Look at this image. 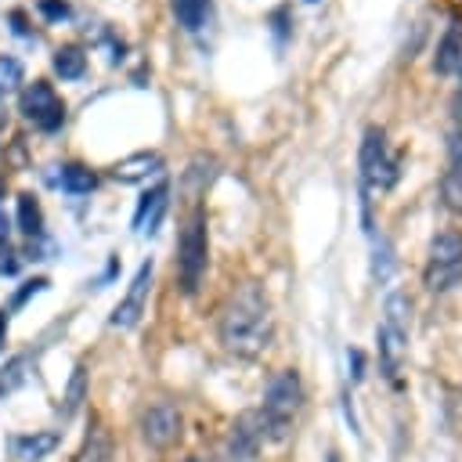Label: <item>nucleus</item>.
Returning <instances> with one entry per match:
<instances>
[{
	"label": "nucleus",
	"mask_w": 462,
	"mask_h": 462,
	"mask_svg": "<svg viewBox=\"0 0 462 462\" xmlns=\"http://www.w3.org/2000/svg\"><path fill=\"white\" fill-rule=\"evenodd\" d=\"M173 7V18L180 29L188 32H199L206 22H209V11H213V0H170Z\"/></svg>",
	"instance_id": "dca6fc26"
},
{
	"label": "nucleus",
	"mask_w": 462,
	"mask_h": 462,
	"mask_svg": "<svg viewBox=\"0 0 462 462\" xmlns=\"http://www.w3.org/2000/svg\"><path fill=\"white\" fill-rule=\"evenodd\" d=\"M43 289H47V278H29V282H22V289L11 296V307H7V310H18V307H25V303H29L36 292H43Z\"/></svg>",
	"instance_id": "5701e85b"
},
{
	"label": "nucleus",
	"mask_w": 462,
	"mask_h": 462,
	"mask_svg": "<svg viewBox=\"0 0 462 462\" xmlns=\"http://www.w3.org/2000/svg\"><path fill=\"white\" fill-rule=\"evenodd\" d=\"M260 444H263L260 411H242V415L231 422V433H227V458H231V462H249V458H256Z\"/></svg>",
	"instance_id": "1a4fd4ad"
},
{
	"label": "nucleus",
	"mask_w": 462,
	"mask_h": 462,
	"mask_svg": "<svg viewBox=\"0 0 462 462\" xmlns=\"http://www.w3.org/2000/svg\"><path fill=\"white\" fill-rule=\"evenodd\" d=\"M7 318H11V310L0 307V346H4V336H7Z\"/></svg>",
	"instance_id": "bb28decb"
},
{
	"label": "nucleus",
	"mask_w": 462,
	"mask_h": 462,
	"mask_svg": "<svg viewBox=\"0 0 462 462\" xmlns=\"http://www.w3.org/2000/svg\"><path fill=\"white\" fill-rule=\"evenodd\" d=\"M18 112L43 134H54L61 130L65 123V101L54 94V87L47 79H32L25 83V90L18 94Z\"/></svg>",
	"instance_id": "423d86ee"
},
{
	"label": "nucleus",
	"mask_w": 462,
	"mask_h": 462,
	"mask_svg": "<svg viewBox=\"0 0 462 462\" xmlns=\"http://www.w3.org/2000/svg\"><path fill=\"white\" fill-rule=\"evenodd\" d=\"M159 170H162V159L155 152H134V155H126V159H119L112 166V177L123 180V184H134V180H144V177H152Z\"/></svg>",
	"instance_id": "4468645a"
},
{
	"label": "nucleus",
	"mask_w": 462,
	"mask_h": 462,
	"mask_svg": "<svg viewBox=\"0 0 462 462\" xmlns=\"http://www.w3.org/2000/svg\"><path fill=\"white\" fill-rule=\"evenodd\" d=\"M29 372H32V357H29V354H14V357H7L4 368H0V397L14 393V390L29 379Z\"/></svg>",
	"instance_id": "aec40b11"
},
{
	"label": "nucleus",
	"mask_w": 462,
	"mask_h": 462,
	"mask_svg": "<svg viewBox=\"0 0 462 462\" xmlns=\"http://www.w3.org/2000/svg\"><path fill=\"white\" fill-rule=\"evenodd\" d=\"M7 22H11V32H14V36H25V40H29V36H36V32L29 29V14H25L22 7L7 11Z\"/></svg>",
	"instance_id": "393cba45"
},
{
	"label": "nucleus",
	"mask_w": 462,
	"mask_h": 462,
	"mask_svg": "<svg viewBox=\"0 0 462 462\" xmlns=\"http://www.w3.org/2000/svg\"><path fill=\"white\" fill-rule=\"evenodd\" d=\"M54 448H58V433H51V430H36V433H18V437H11V455H14L18 462H40V458H47Z\"/></svg>",
	"instance_id": "f8f14e48"
},
{
	"label": "nucleus",
	"mask_w": 462,
	"mask_h": 462,
	"mask_svg": "<svg viewBox=\"0 0 462 462\" xmlns=\"http://www.w3.org/2000/svg\"><path fill=\"white\" fill-rule=\"evenodd\" d=\"M188 462H202V458H188Z\"/></svg>",
	"instance_id": "c85d7f7f"
},
{
	"label": "nucleus",
	"mask_w": 462,
	"mask_h": 462,
	"mask_svg": "<svg viewBox=\"0 0 462 462\" xmlns=\"http://www.w3.org/2000/svg\"><path fill=\"white\" fill-rule=\"evenodd\" d=\"M18 231H22L29 242L43 238V209H40V199H36L32 191H22V195H18Z\"/></svg>",
	"instance_id": "2eb2a0df"
},
{
	"label": "nucleus",
	"mask_w": 462,
	"mask_h": 462,
	"mask_svg": "<svg viewBox=\"0 0 462 462\" xmlns=\"http://www.w3.org/2000/svg\"><path fill=\"white\" fill-rule=\"evenodd\" d=\"M307 4H321V0H307Z\"/></svg>",
	"instance_id": "cd10ccee"
},
{
	"label": "nucleus",
	"mask_w": 462,
	"mask_h": 462,
	"mask_svg": "<svg viewBox=\"0 0 462 462\" xmlns=\"http://www.w3.org/2000/svg\"><path fill=\"white\" fill-rule=\"evenodd\" d=\"M51 65H54V72H58L61 79H79V76L87 72V54H83L76 43H65V47L54 51Z\"/></svg>",
	"instance_id": "6ab92c4d"
},
{
	"label": "nucleus",
	"mask_w": 462,
	"mask_h": 462,
	"mask_svg": "<svg viewBox=\"0 0 462 462\" xmlns=\"http://www.w3.org/2000/svg\"><path fill=\"white\" fill-rule=\"evenodd\" d=\"M22 76H25L22 61H18L14 54H0V94L18 90V87H22Z\"/></svg>",
	"instance_id": "4be33fe9"
},
{
	"label": "nucleus",
	"mask_w": 462,
	"mask_h": 462,
	"mask_svg": "<svg viewBox=\"0 0 462 462\" xmlns=\"http://www.w3.org/2000/svg\"><path fill=\"white\" fill-rule=\"evenodd\" d=\"M206 260H209V231H206L202 206H195L180 227V238H177V278H180V289L188 296L199 292L202 274H206Z\"/></svg>",
	"instance_id": "20e7f679"
},
{
	"label": "nucleus",
	"mask_w": 462,
	"mask_h": 462,
	"mask_svg": "<svg viewBox=\"0 0 462 462\" xmlns=\"http://www.w3.org/2000/svg\"><path fill=\"white\" fill-rule=\"evenodd\" d=\"M7 235H11V217H7L4 206H0V242H7Z\"/></svg>",
	"instance_id": "a878e982"
},
{
	"label": "nucleus",
	"mask_w": 462,
	"mask_h": 462,
	"mask_svg": "<svg viewBox=\"0 0 462 462\" xmlns=\"http://www.w3.org/2000/svg\"><path fill=\"white\" fill-rule=\"evenodd\" d=\"M36 7H40V14H43L47 22H65V18L72 14V7H69L65 0H36Z\"/></svg>",
	"instance_id": "b1692460"
},
{
	"label": "nucleus",
	"mask_w": 462,
	"mask_h": 462,
	"mask_svg": "<svg viewBox=\"0 0 462 462\" xmlns=\"http://www.w3.org/2000/svg\"><path fill=\"white\" fill-rule=\"evenodd\" d=\"M83 401H87V365H76L72 375H69V386H65V393H61V404H58L61 419H72Z\"/></svg>",
	"instance_id": "a211bd4d"
},
{
	"label": "nucleus",
	"mask_w": 462,
	"mask_h": 462,
	"mask_svg": "<svg viewBox=\"0 0 462 462\" xmlns=\"http://www.w3.org/2000/svg\"><path fill=\"white\" fill-rule=\"evenodd\" d=\"M422 282L430 292H451L455 285H462V235L458 231L433 235V242L426 249Z\"/></svg>",
	"instance_id": "39448f33"
},
{
	"label": "nucleus",
	"mask_w": 462,
	"mask_h": 462,
	"mask_svg": "<svg viewBox=\"0 0 462 462\" xmlns=\"http://www.w3.org/2000/svg\"><path fill=\"white\" fill-rule=\"evenodd\" d=\"M166 199H170V184H166V180L141 195L137 213H134V227H137L141 235H155V227H159V220H162V213H166Z\"/></svg>",
	"instance_id": "9b49d317"
},
{
	"label": "nucleus",
	"mask_w": 462,
	"mask_h": 462,
	"mask_svg": "<svg viewBox=\"0 0 462 462\" xmlns=\"http://www.w3.org/2000/svg\"><path fill=\"white\" fill-rule=\"evenodd\" d=\"M448 155H451V166H448V173H444L440 195H444V206H448L451 213H462V126L451 130Z\"/></svg>",
	"instance_id": "9d476101"
},
{
	"label": "nucleus",
	"mask_w": 462,
	"mask_h": 462,
	"mask_svg": "<svg viewBox=\"0 0 462 462\" xmlns=\"http://www.w3.org/2000/svg\"><path fill=\"white\" fill-rule=\"evenodd\" d=\"M361 209H368V195L372 191H386L397 184L401 177V159L390 152L386 144V134L379 126H368L365 130V141H361Z\"/></svg>",
	"instance_id": "7ed1b4c3"
},
{
	"label": "nucleus",
	"mask_w": 462,
	"mask_h": 462,
	"mask_svg": "<svg viewBox=\"0 0 462 462\" xmlns=\"http://www.w3.org/2000/svg\"><path fill=\"white\" fill-rule=\"evenodd\" d=\"M300 408H303V383L292 368H285L267 383L263 404L256 408L260 422H263V437L267 440H285L292 433V422H296Z\"/></svg>",
	"instance_id": "f03ea898"
},
{
	"label": "nucleus",
	"mask_w": 462,
	"mask_h": 462,
	"mask_svg": "<svg viewBox=\"0 0 462 462\" xmlns=\"http://www.w3.org/2000/svg\"><path fill=\"white\" fill-rule=\"evenodd\" d=\"M180 430H184V419L180 411L170 404V401H155L144 415H141V437L148 448H170L180 440Z\"/></svg>",
	"instance_id": "0eeeda50"
},
{
	"label": "nucleus",
	"mask_w": 462,
	"mask_h": 462,
	"mask_svg": "<svg viewBox=\"0 0 462 462\" xmlns=\"http://www.w3.org/2000/svg\"><path fill=\"white\" fill-rule=\"evenodd\" d=\"M76 462H112V437H108V430H101V426L90 430Z\"/></svg>",
	"instance_id": "412c9836"
},
{
	"label": "nucleus",
	"mask_w": 462,
	"mask_h": 462,
	"mask_svg": "<svg viewBox=\"0 0 462 462\" xmlns=\"http://www.w3.org/2000/svg\"><path fill=\"white\" fill-rule=\"evenodd\" d=\"M58 184H61V191H69V195H90V191L97 188V173H94L90 166H83V162H65Z\"/></svg>",
	"instance_id": "f3484780"
},
{
	"label": "nucleus",
	"mask_w": 462,
	"mask_h": 462,
	"mask_svg": "<svg viewBox=\"0 0 462 462\" xmlns=\"http://www.w3.org/2000/svg\"><path fill=\"white\" fill-rule=\"evenodd\" d=\"M217 336L224 343V350L238 354V357H256L271 346L274 339V314H271V300L256 282L238 285L217 318Z\"/></svg>",
	"instance_id": "f257e3e1"
},
{
	"label": "nucleus",
	"mask_w": 462,
	"mask_h": 462,
	"mask_svg": "<svg viewBox=\"0 0 462 462\" xmlns=\"http://www.w3.org/2000/svg\"><path fill=\"white\" fill-rule=\"evenodd\" d=\"M152 260H144L141 267H137V274H134V282H130V289H126V296L116 303V310L108 314V325L112 328H134L137 321H141V314H144V307H148V289H152Z\"/></svg>",
	"instance_id": "6e6552de"
},
{
	"label": "nucleus",
	"mask_w": 462,
	"mask_h": 462,
	"mask_svg": "<svg viewBox=\"0 0 462 462\" xmlns=\"http://www.w3.org/2000/svg\"><path fill=\"white\" fill-rule=\"evenodd\" d=\"M433 69H437L440 76H451L455 69H462V18H458V14L451 18V25H448L444 40L437 43V58H433Z\"/></svg>",
	"instance_id": "ddd939ff"
}]
</instances>
